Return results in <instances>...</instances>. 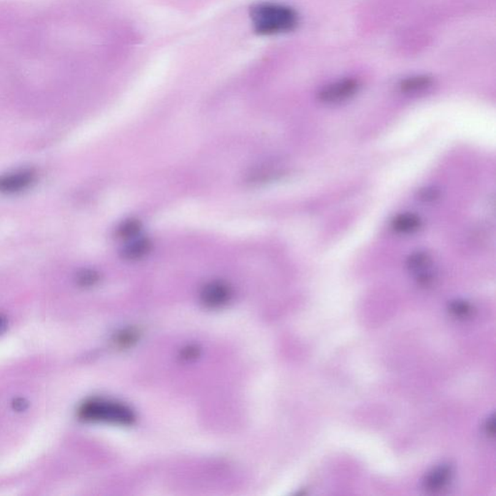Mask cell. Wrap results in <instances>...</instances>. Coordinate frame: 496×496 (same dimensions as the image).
<instances>
[{
  "mask_svg": "<svg viewBox=\"0 0 496 496\" xmlns=\"http://www.w3.org/2000/svg\"><path fill=\"white\" fill-rule=\"evenodd\" d=\"M254 32L262 36L286 34L299 26L297 11L286 5L273 2H258L249 8Z\"/></svg>",
  "mask_w": 496,
  "mask_h": 496,
  "instance_id": "cell-1",
  "label": "cell"
},
{
  "mask_svg": "<svg viewBox=\"0 0 496 496\" xmlns=\"http://www.w3.org/2000/svg\"><path fill=\"white\" fill-rule=\"evenodd\" d=\"M81 418L86 421L113 422L130 425L134 421V414L121 403L104 400H89L80 409Z\"/></svg>",
  "mask_w": 496,
  "mask_h": 496,
  "instance_id": "cell-2",
  "label": "cell"
},
{
  "mask_svg": "<svg viewBox=\"0 0 496 496\" xmlns=\"http://www.w3.org/2000/svg\"><path fill=\"white\" fill-rule=\"evenodd\" d=\"M360 86V82L356 79H343L324 86L319 91L318 99L324 104H338L356 96Z\"/></svg>",
  "mask_w": 496,
  "mask_h": 496,
  "instance_id": "cell-3",
  "label": "cell"
},
{
  "mask_svg": "<svg viewBox=\"0 0 496 496\" xmlns=\"http://www.w3.org/2000/svg\"><path fill=\"white\" fill-rule=\"evenodd\" d=\"M231 298V289L222 281H213L204 286L201 292V300L208 308H219Z\"/></svg>",
  "mask_w": 496,
  "mask_h": 496,
  "instance_id": "cell-4",
  "label": "cell"
},
{
  "mask_svg": "<svg viewBox=\"0 0 496 496\" xmlns=\"http://www.w3.org/2000/svg\"><path fill=\"white\" fill-rule=\"evenodd\" d=\"M35 175L32 171L21 170L7 173L0 177V192L15 193L26 189L34 181Z\"/></svg>",
  "mask_w": 496,
  "mask_h": 496,
  "instance_id": "cell-5",
  "label": "cell"
},
{
  "mask_svg": "<svg viewBox=\"0 0 496 496\" xmlns=\"http://www.w3.org/2000/svg\"><path fill=\"white\" fill-rule=\"evenodd\" d=\"M452 478L451 466L444 465L438 466L425 476V489L430 492H440L449 486Z\"/></svg>",
  "mask_w": 496,
  "mask_h": 496,
  "instance_id": "cell-6",
  "label": "cell"
},
{
  "mask_svg": "<svg viewBox=\"0 0 496 496\" xmlns=\"http://www.w3.org/2000/svg\"><path fill=\"white\" fill-rule=\"evenodd\" d=\"M153 248V243L150 238H141L137 240H133L124 246L121 251V256L129 261H135V260L142 259L143 257L148 255Z\"/></svg>",
  "mask_w": 496,
  "mask_h": 496,
  "instance_id": "cell-7",
  "label": "cell"
},
{
  "mask_svg": "<svg viewBox=\"0 0 496 496\" xmlns=\"http://www.w3.org/2000/svg\"><path fill=\"white\" fill-rule=\"evenodd\" d=\"M421 218L415 213H406L398 214L392 221V228L400 234H410L416 232L421 227Z\"/></svg>",
  "mask_w": 496,
  "mask_h": 496,
  "instance_id": "cell-8",
  "label": "cell"
},
{
  "mask_svg": "<svg viewBox=\"0 0 496 496\" xmlns=\"http://www.w3.org/2000/svg\"><path fill=\"white\" fill-rule=\"evenodd\" d=\"M432 257L425 251H416L406 259V268L416 275L430 270Z\"/></svg>",
  "mask_w": 496,
  "mask_h": 496,
  "instance_id": "cell-9",
  "label": "cell"
},
{
  "mask_svg": "<svg viewBox=\"0 0 496 496\" xmlns=\"http://www.w3.org/2000/svg\"><path fill=\"white\" fill-rule=\"evenodd\" d=\"M433 80L427 75L414 76L401 81L400 89L403 93H417L432 86Z\"/></svg>",
  "mask_w": 496,
  "mask_h": 496,
  "instance_id": "cell-10",
  "label": "cell"
},
{
  "mask_svg": "<svg viewBox=\"0 0 496 496\" xmlns=\"http://www.w3.org/2000/svg\"><path fill=\"white\" fill-rule=\"evenodd\" d=\"M473 308L465 300H452L449 305V313L455 318L465 320L473 315Z\"/></svg>",
  "mask_w": 496,
  "mask_h": 496,
  "instance_id": "cell-11",
  "label": "cell"
},
{
  "mask_svg": "<svg viewBox=\"0 0 496 496\" xmlns=\"http://www.w3.org/2000/svg\"><path fill=\"white\" fill-rule=\"evenodd\" d=\"M141 230V223L137 219H128V221L123 222L118 229H116V235L119 238L123 240H131L139 234Z\"/></svg>",
  "mask_w": 496,
  "mask_h": 496,
  "instance_id": "cell-12",
  "label": "cell"
},
{
  "mask_svg": "<svg viewBox=\"0 0 496 496\" xmlns=\"http://www.w3.org/2000/svg\"><path fill=\"white\" fill-rule=\"evenodd\" d=\"M440 195V189L437 188V187L428 186L422 188L421 191L418 192V199L422 201V202L432 203L438 200Z\"/></svg>",
  "mask_w": 496,
  "mask_h": 496,
  "instance_id": "cell-13",
  "label": "cell"
},
{
  "mask_svg": "<svg viewBox=\"0 0 496 496\" xmlns=\"http://www.w3.org/2000/svg\"><path fill=\"white\" fill-rule=\"evenodd\" d=\"M97 279H98V276L96 273L91 272V270H85V272L80 273L78 281L82 286H91L96 283Z\"/></svg>",
  "mask_w": 496,
  "mask_h": 496,
  "instance_id": "cell-14",
  "label": "cell"
},
{
  "mask_svg": "<svg viewBox=\"0 0 496 496\" xmlns=\"http://www.w3.org/2000/svg\"><path fill=\"white\" fill-rule=\"evenodd\" d=\"M495 416L490 417L487 420L486 425H485V432L489 437H495Z\"/></svg>",
  "mask_w": 496,
  "mask_h": 496,
  "instance_id": "cell-15",
  "label": "cell"
},
{
  "mask_svg": "<svg viewBox=\"0 0 496 496\" xmlns=\"http://www.w3.org/2000/svg\"><path fill=\"white\" fill-rule=\"evenodd\" d=\"M13 405H14L16 410L23 411L26 408V406H28V403H26V401L24 400L23 398H18V400L14 401Z\"/></svg>",
  "mask_w": 496,
  "mask_h": 496,
  "instance_id": "cell-16",
  "label": "cell"
},
{
  "mask_svg": "<svg viewBox=\"0 0 496 496\" xmlns=\"http://www.w3.org/2000/svg\"><path fill=\"white\" fill-rule=\"evenodd\" d=\"M8 328V321L6 317L0 315V335H4L6 332Z\"/></svg>",
  "mask_w": 496,
  "mask_h": 496,
  "instance_id": "cell-17",
  "label": "cell"
}]
</instances>
